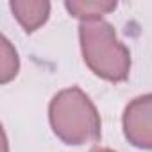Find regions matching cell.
Wrapping results in <instances>:
<instances>
[{
  "label": "cell",
  "mask_w": 152,
  "mask_h": 152,
  "mask_svg": "<svg viewBox=\"0 0 152 152\" xmlns=\"http://www.w3.org/2000/svg\"><path fill=\"white\" fill-rule=\"evenodd\" d=\"M48 120L54 134L66 145H86L100 138V115L77 86L54 95L48 106Z\"/></svg>",
  "instance_id": "1"
},
{
  "label": "cell",
  "mask_w": 152,
  "mask_h": 152,
  "mask_svg": "<svg viewBox=\"0 0 152 152\" xmlns=\"http://www.w3.org/2000/svg\"><path fill=\"white\" fill-rule=\"evenodd\" d=\"M79 41L88 68L109 83H122L131 72L129 48L118 39L113 25L106 20L81 22Z\"/></svg>",
  "instance_id": "2"
},
{
  "label": "cell",
  "mask_w": 152,
  "mask_h": 152,
  "mask_svg": "<svg viewBox=\"0 0 152 152\" xmlns=\"http://www.w3.org/2000/svg\"><path fill=\"white\" fill-rule=\"evenodd\" d=\"M124 134L131 145L152 150V93L132 99L122 116Z\"/></svg>",
  "instance_id": "3"
},
{
  "label": "cell",
  "mask_w": 152,
  "mask_h": 152,
  "mask_svg": "<svg viewBox=\"0 0 152 152\" xmlns=\"http://www.w3.org/2000/svg\"><path fill=\"white\" fill-rule=\"evenodd\" d=\"M9 7L25 32L39 29L50 15V2L47 0H13Z\"/></svg>",
  "instance_id": "4"
},
{
  "label": "cell",
  "mask_w": 152,
  "mask_h": 152,
  "mask_svg": "<svg viewBox=\"0 0 152 152\" xmlns=\"http://www.w3.org/2000/svg\"><path fill=\"white\" fill-rule=\"evenodd\" d=\"M64 7L73 18H79L81 22H91V20H102L104 15H109L116 9V2H99V0H86V2H64Z\"/></svg>",
  "instance_id": "5"
},
{
  "label": "cell",
  "mask_w": 152,
  "mask_h": 152,
  "mask_svg": "<svg viewBox=\"0 0 152 152\" xmlns=\"http://www.w3.org/2000/svg\"><path fill=\"white\" fill-rule=\"evenodd\" d=\"M0 47H2L0 48V54H2V63H0V66H2L0 81H2V84H7L11 79L16 77L18 68H20V59H18V54L13 48L11 41L6 36H2V45Z\"/></svg>",
  "instance_id": "6"
},
{
  "label": "cell",
  "mask_w": 152,
  "mask_h": 152,
  "mask_svg": "<svg viewBox=\"0 0 152 152\" xmlns=\"http://www.w3.org/2000/svg\"><path fill=\"white\" fill-rule=\"evenodd\" d=\"M91 152H115V150H111V148H104V147H99V148H93Z\"/></svg>",
  "instance_id": "7"
}]
</instances>
